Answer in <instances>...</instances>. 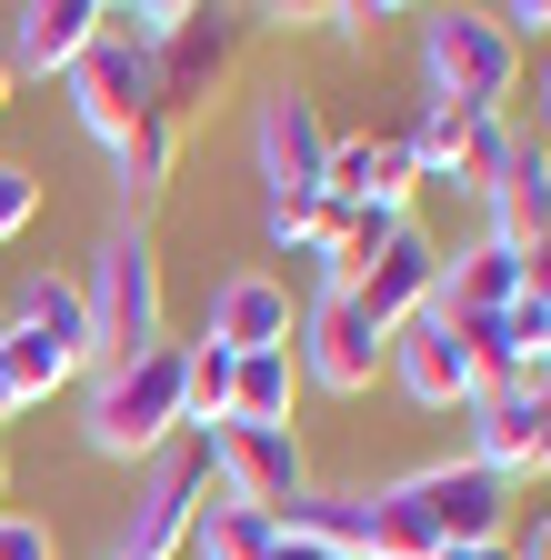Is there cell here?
<instances>
[{"label":"cell","mask_w":551,"mask_h":560,"mask_svg":"<svg viewBox=\"0 0 551 560\" xmlns=\"http://www.w3.org/2000/svg\"><path fill=\"white\" fill-rule=\"evenodd\" d=\"M401 501L432 521L441 550H461V540H502V530H512V480H502V470H481V460L411 470V480H401Z\"/></svg>","instance_id":"ba28073f"},{"label":"cell","mask_w":551,"mask_h":560,"mask_svg":"<svg viewBox=\"0 0 551 560\" xmlns=\"http://www.w3.org/2000/svg\"><path fill=\"white\" fill-rule=\"evenodd\" d=\"M81 431H91L101 460H161V451L181 441V340H151L141 361L91 371Z\"/></svg>","instance_id":"6da1fadb"},{"label":"cell","mask_w":551,"mask_h":560,"mask_svg":"<svg viewBox=\"0 0 551 560\" xmlns=\"http://www.w3.org/2000/svg\"><path fill=\"white\" fill-rule=\"evenodd\" d=\"M291 390H301V361H291V350H251V361H231V420H271V431H291Z\"/></svg>","instance_id":"ac0fdd59"},{"label":"cell","mask_w":551,"mask_h":560,"mask_svg":"<svg viewBox=\"0 0 551 560\" xmlns=\"http://www.w3.org/2000/svg\"><path fill=\"white\" fill-rule=\"evenodd\" d=\"M411 151H401V130L391 140H331V171H321V200H341V210H361V200H381V210H411Z\"/></svg>","instance_id":"9a60e30c"},{"label":"cell","mask_w":551,"mask_h":560,"mask_svg":"<svg viewBox=\"0 0 551 560\" xmlns=\"http://www.w3.org/2000/svg\"><path fill=\"white\" fill-rule=\"evenodd\" d=\"M71 110H81V130L101 140V151H120V140H130V120H141V110H161L151 50H141V40H120V31H101V40L71 60Z\"/></svg>","instance_id":"8992f818"},{"label":"cell","mask_w":551,"mask_h":560,"mask_svg":"<svg viewBox=\"0 0 551 560\" xmlns=\"http://www.w3.org/2000/svg\"><path fill=\"white\" fill-rule=\"evenodd\" d=\"M361 560H441L432 521L401 501V490H371V511H361Z\"/></svg>","instance_id":"ffe728a7"},{"label":"cell","mask_w":551,"mask_h":560,"mask_svg":"<svg viewBox=\"0 0 551 560\" xmlns=\"http://www.w3.org/2000/svg\"><path fill=\"white\" fill-rule=\"evenodd\" d=\"M521 410H531V470H551V381L521 390Z\"/></svg>","instance_id":"83f0119b"},{"label":"cell","mask_w":551,"mask_h":560,"mask_svg":"<svg viewBox=\"0 0 551 560\" xmlns=\"http://www.w3.org/2000/svg\"><path fill=\"white\" fill-rule=\"evenodd\" d=\"M432 311L441 320H502V311H521V250L471 241L461 260H441V301Z\"/></svg>","instance_id":"2e32d148"},{"label":"cell","mask_w":551,"mask_h":560,"mask_svg":"<svg viewBox=\"0 0 551 560\" xmlns=\"http://www.w3.org/2000/svg\"><path fill=\"white\" fill-rule=\"evenodd\" d=\"M241 40H251V21L241 11H181V31L151 50V81H161V110L171 120H191L200 101H211L231 70H241Z\"/></svg>","instance_id":"52a82bcc"},{"label":"cell","mask_w":551,"mask_h":560,"mask_svg":"<svg viewBox=\"0 0 551 560\" xmlns=\"http://www.w3.org/2000/svg\"><path fill=\"white\" fill-rule=\"evenodd\" d=\"M371 21H391V11H361V0H331V11H321V31H331L341 50H361V40H371Z\"/></svg>","instance_id":"4316f807"},{"label":"cell","mask_w":551,"mask_h":560,"mask_svg":"<svg viewBox=\"0 0 551 560\" xmlns=\"http://www.w3.org/2000/svg\"><path fill=\"white\" fill-rule=\"evenodd\" d=\"M352 301H361V320H371L381 340H391L401 320H422V311L441 301V250H432V231H422V221H401L391 250H371V270H361V291H352Z\"/></svg>","instance_id":"7c38bea8"},{"label":"cell","mask_w":551,"mask_h":560,"mask_svg":"<svg viewBox=\"0 0 551 560\" xmlns=\"http://www.w3.org/2000/svg\"><path fill=\"white\" fill-rule=\"evenodd\" d=\"M211 350H231V361H251V350H291V291L271 270H231L211 291V330H200Z\"/></svg>","instance_id":"5bb4252c"},{"label":"cell","mask_w":551,"mask_h":560,"mask_svg":"<svg viewBox=\"0 0 551 560\" xmlns=\"http://www.w3.org/2000/svg\"><path fill=\"white\" fill-rule=\"evenodd\" d=\"M441 560H521L512 540H461V550H441Z\"/></svg>","instance_id":"f546056e"},{"label":"cell","mask_w":551,"mask_h":560,"mask_svg":"<svg viewBox=\"0 0 551 560\" xmlns=\"http://www.w3.org/2000/svg\"><path fill=\"white\" fill-rule=\"evenodd\" d=\"M381 350H391V340L361 320L352 291H321V301H311V320H301V381H311V390H341V400L371 390V381H381Z\"/></svg>","instance_id":"30bf717a"},{"label":"cell","mask_w":551,"mask_h":560,"mask_svg":"<svg viewBox=\"0 0 551 560\" xmlns=\"http://www.w3.org/2000/svg\"><path fill=\"white\" fill-rule=\"evenodd\" d=\"M171 171H181V120H171V110H141V120H130V140L111 151V180H120V200H130V221L171 190Z\"/></svg>","instance_id":"e0dca14e"},{"label":"cell","mask_w":551,"mask_h":560,"mask_svg":"<svg viewBox=\"0 0 551 560\" xmlns=\"http://www.w3.org/2000/svg\"><path fill=\"white\" fill-rule=\"evenodd\" d=\"M422 70H432V101L451 110H502L521 81V40L492 11H432L422 21Z\"/></svg>","instance_id":"3957f363"},{"label":"cell","mask_w":551,"mask_h":560,"mask_svg":"<svg viewBox=\"0 0 551 560\" xmlns=\"http://www.w3.org/2000/svg\"><path fill=\"white\" fill-rule=\"evenodd\" d=\"M512 40H531V31H551V0H502V11H492Z\"/></svg>","instance_id":"f1b7e54d"},{"label":"cell","mask_w":551,"mask_h":560,"mask_svg":"<svg viewBox=\"0 0 551 560\" xmlns=\"http://www.w3.org/2000/svg\"><path fill=\"white\" fill-rule=\"evenodd\" d=\"M111 31V0H21L11 11V81H71V60Z\"/></svg>","instance_id":"4fadbf2b"},{"label":"cell","mask_w":551,"mask_h":560,"mask_svg":"<svg viewBox=\"0 0 551 560\" xmlns=\"http://www.w3.org/2000/svg\"><path fill=\"white\" fill-rule=\"evenodd\" d=\"M0 110H11V60H0Z\"/></svg>","instance_id":"836d02e7"},{"label":"cell","mask_w":551,"mask_h":560,"mask_svg":"<svg viewBox=\"0 0 551 560\" xmlns=\"http://www.w3.org/2000/svg\"><path fill=\"white\" fill-rule=\"evenodd\" d=\"M521 560H551V521H541V530H531V550H521Z\"/></svg>","instance_id":"1f68e13d"},{"label":"cell","mask_w":551,"mask_h":560,"mask_svg":"<svg viewBox=\"0 0 551 560\" xmlns=\"http://www.w3.org/2000/svg\"><path fill=\"white\" fill-rule=\"evenodd\" d=\"M200 490H211V441H171L141 480V501H130L111 560H181L191 550V521H200Z\"/></svg>","instance_id":"277c9868"},{"label":"cell","mask_w":551,"mask_h":560,"mask_svg":"<svg viewBox=\"0 0 551 560\" xmlns=\"http://www.w3.org/2000/svg\"><path fill=\"white\" fill-rule=\"evenodd\" d=\"M191 550H200V560H271V550H282V530H271L261 511H241V501H200Z\"/></svg>","instance_id":"44dd1931"},{"label":"cell","mask_w":551,"mask_h":560,"mask_svg":"<svg viewBox=\"0 0 551 560\" xmlns=\"http://www.w3.org/2000/svg\"><path fill=\"white\" fill-rule=\"evenodd\" d=\"M211 470H221V501H241L261 521H282L301 490H311L301 431H271V420H221V431H211Z\"/></svg>","instance_id":"5b68a950"},{"label":"cell","mask_w":551,"mask_h":560,"mask_svg":"<svg viewBox=\"0 0 551 560\" xmlns=\"http://www.w3.org/2000/svg\"><path fill=\"white\" fill-rule=\"evenodd\" d=\"M481 110H451V101H422V120L401 130V151H411V180H451L461 171V140H471Z\"/></svg>","instance_id":"7402d4cb"},{"label":"cell","mask_w":551,"mask_h":560,"mask_svg":"<svg viewBox=\"0 0 551 560\" xmlns=\"http://www.w3.org/2000/svg\"><path fill=\"white\" fill-rule=\"evenodd\" d=\"M31 210H41V180L21 161H0V241H21L31 231Z\"/></svg>","instance_id":"d4e9b609"},{"label":"cell","mask_w":551,"mask_h":560,"mask_svg":"<svg viewBox=\"0 0 551 560\" xmlns=\"http://www.w3.org/2000/svg\"><path fill=\"white\" fill-rule=\"evenodd\" d=\"M251 151H261V190H271V200H311L321 171H331V120H321V101L282 81V91L261 101Z\"/></svg>","instance_id":"9c48e42d"},{"label":"cell","mask_w":551,"mask_h":560,"mask_svg":"<svg viewBox=\"0 0 551 560\" xmlns=\"http://www.w3.org/2000/svg\"><path fill=\"white\" fill-rule=\"evenodd\" d=\"M0 330H11V320H0Z\"/></svg>","instance_id":"d590c367"},{"label":"cell","mask_w":551,"mask_h":560,"mask_svg":"<svg viewBox=\"0 0 551 560\" xmlns=\"http://www.w3.org/2000/svg\"><path fill=\"white\" fill-rule=\"evenodd\" d=\"M0 501H11V441H0Z\"/></svg>","instance_id":"d6a6232c"},{"label":"cell","mask_w":551,"mask_h":560,"mask_svg":"<svg viewBox=\"0 0 551 560\" xmlns=\"http://www.w3.org/2000/svg\"><path fill=\"white\" fill-rule=\"evenodd\" d=\"M81 320H91V371L141 361V350L161 340V250H151V231H141V221H120V231L91 250Z\"/></svg>","instance_id":"7a4b0ae2"},{"label":"cell","mask_w":551,"mask_h":560,"mask_svg":"<svg viewBox=\"0 0 551 560\" xmlns=\"http://www.w3.org/2000/svg\"><path fill=\"white\" fill-rule=\"evenodd\" d=\"M541 120H551V70H541Z\"/></svg>","instance_id":"e575fe53"},{"label":"cell","mask_w":551,"mask_h":560,"mask_svg":"<svg viewBox=\"0 0 551 560\" xmlns=\"http://www.w3.org/2000/svg\"><path fill=\"white\" fill-rule=\"evenodd\" d=\"M271 560H321V550H311V540H282V550H271Z\"/></svg>","instance_id":"4dcf8cb0"},{"label":"cell","mask_w":551,"mask_h":560,"mask_svg":"<svg viewBox=\"0 0 551 560\" xmlns=\"http://www.w3.org/2000/svg\"><path fill=\"white\" fill-rule=\"evenodd\" d=\"M261 231H271V250H331L341 241V200H321V190L311 200H271Z\"/></svg>","instance_id":"cb8c5ba5"},{"label":"cell","mask_w":551,"mask_h":560,"mask_svg":"<svg viewBox=\"0 0 551 560\" xmlns=\"http://www.w3.org/2000/svg\"><path fill=\"white\" fill-rule=\"evenodd\" d=\"M512 140H521V130H512L502 110H481V120H471V140H461V171H451V190H471V200H492V180L512 171Z\"/></svg>","instance_id":"603a6c76"},{"label":"cell","mask_w":551,"mask_h":560,"mask_svg":"<svg viewBox=\"0 0 551 560\" xmlns=\"http://www.w3.org/2000/svg\"><path fill=\"white\" fill-rule=\"evenodd\" d=\"M0 560H60V550H50V530H41V521L0 511Z\"/></svg>","instance_id":"484cf974"},{"label":"cell","mask_w":551,"mask_h":560,"mask_svg":"<svg viewBox=\"0 0 551 560\" xmlns=\"http://www.w3.org/2000/svg\"><path fill=\"white\" fill-rule=\"evenodd\" d=\"M381 371H391L411 400H422V410H471V400H481V371H471V350H461V330H451L441 311L401 320L391 350H381Z\"/></svg>","instance_id":"8fae6325"},{"label":"cell","mask_w":551,"mask_h":560,"mask_svg":"<svg viewBox=\"0 0 551 560\" xmlns=\"http://www.w3.org/2000/svg\"><path fill=\"white\" fill-rule=\"evenodd\" d=\"M361 511H371V501H331V490H301V501L271 521V530H282V540H311L321 560H361Z\"/></svg>","instance_id":"d6986e66"}]
</instances>
